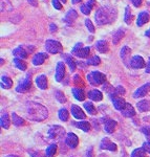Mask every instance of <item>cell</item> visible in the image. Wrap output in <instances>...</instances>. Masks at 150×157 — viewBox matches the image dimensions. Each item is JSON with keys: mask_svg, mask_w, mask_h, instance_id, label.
Instances as JSON below:
<instances>
[{"mask_svg": "<svg viewBox=\"0 0 150 157\" xmlns=\"http://www.w3.org/2000/svg\"><path fill=\"white\" fill-rule=\"evenodd\" d=\"M65 75V65L63 62H59L57 64V67H56V81L57 82H61L64 78Z\"/></svg>", "mask_w": 150, "mask_h": 157, "instance_id": "cell-12", "label": "cell"}, {"mask_svg": "<svg viewBox=\"0 0 150 157\" xmlns=\"http://www.w3.org/2000/svg\"><path fill=\"white\" fill-rule=\"evenodd\" d=\"M145 35H146L147 37H150V29H149V30H147L146 34H145Z\"/></svg>", "mask_w": 150, "mask_h": 157, "instance_id": "cell-56", "label": "cell"}, {"mask_svg": "<svg viewBox=\"0 0 150 157\" xmlns=\"http://www.w3.org/2000/svg\"><path fill=\"white\" fill-rule=\"evenodd\" d=\"M111 100H112V103H113V106L116 110L119 111H122L124 109V107L126 106V102L123 98L119 97V95H114V94H111Z\"/></svg>", "mask_w": 150, "mask_h": 157, "instance_id": "cell-8", "label": "cell"}, {"mask_svg": "<svg viewBox=\"0 0 150 157\" xmlns=\"http://www.w3.org/2000/svg\"><path fill=\"white\" fill-rule=\"evenodd\" d=\"M29 153L30 154V156H32V157H45L40 151H35V152L29 151Z\"/></svg>", "mask_w": 150, "mask_h": 157, "instance_id": "cell-45", "label": "cell"}, {"mask_svg": "<svg viewBox=\"0 0 150 157\" xmlns=\"http://www.w3.org/2000/svg\"><path fill=\"white\" fill-rule=\"evenodd\" d=\"M88 98H89L91 101L100 102V101H102V98H103V94L100 90L95 89V90H91L88 92Z\"/></svg>", "mask_w": 150, "mask_h": 157, "instance_id": "cell-17", "label": "cell"}, {"mask_svg": "<svg viewBox=\"0 0 150 157\" xmlns=\"http://www.w3.org/2000/svg\"><path fill=\"white\" fill-rule=\"evenodd\" d=\"M113 94L114 95H122V94H125V89H124L122 86H118V87L114 89V92H113Z\"/></svg>", "mask_w": 150, "mask_h": 157, "instance_id": "cell-42", "label": "cell"}, {"mask_svg": "<svg viewBox=\"0 0 150 157\" xmlns=\"http://www.w3.org/2000/svg\"><path fill=\"white\" fill-rule=\"evenodd\" d=\"M73 125H75L76 127L81 129V130H83L84 132H88V131L90 130V124L88 123V121H78V123H73Z\"/></svg>", "mask_w": 150, "mask_h": 157, "instance_id": "cell-28", "label": "cell"}, {"mask_svg": "<svg viewBox=\"0 0 150 157\" xmlns=\"http://www.w3.org/2000/svg\"><path fill=\"white\" fill-rule=\"evenodd\" d=\"M12 121L14 124V126H16V127H20V126H22L24 124L23 118L20 117L19 115H17V113L15 112L12 113Z\"/></svg>", "mask_w": 150, "mask_h": 157, "instance_id": "cell-30", "label": "cell"}, {"mask_svg": "<svg viewBox=\"0 0 150 157\" xmlns=\"http://www.w3.org/2000/svg\"><path fill=\"white\" fill-rule=\"evenodd\" d=\"M60 1L62 2V3H65V2H66V0H60Z\"/></svg>", "mask_w": 150, "mask_h": 157, "instance_id": "cell-58", "label": "cell"}, {"mask_svg": "<svg viewBox=\"0 0 150 157\" xmlns=\"http://www.w3.org/2000/svg\"><path fill=\"white\" fill-rule=\"evenodd\" d=\"M122 114L125 117H132V116L136 115V110H134L130 104H126V106L122 110Z\"/></svg>", "mask_w": 150, "mask_h": 157, "instance_id": "cell-20", "label": "cell"}, {"mask_svg": "<svg viewBox=\"0 0 150 157\" xmlns=\"http://www.w3.org/2000/svg\"><path fill=\"white\" fill-rule=\"evenodd\" d=\"M49 30H50V33L57 32V26H56L55 24H50V25H49Z\"/></svg>", "mask_w": 150, "mask_h": 157, "instance_id": "cell-52", "label": "cell"}, {"mask_svg": "<svg viewBox=\"0 0 150 157\" xmlns=\"http://www.w3.org/2000/svg\"><path fill=\"white\" fill-rule=\"evenodd\" d=\"M145 61L141 56H134L130 61V66L136 69H141V68L145 67Z\"/></svg>", "mask_w": 150, "mask_h": 157, "instance_id": "cell-11", "label": "cell"}, {"mask_svg": "<svg viewBox=\"0 0 150 157\" xmlns=\"http://www.w3.org/2000/svg\"><path fill=\"white\" fill-rule=\"evenodd\" d=\"M96 48L98 49L100 52H102V54H105V52H107L108 49H109L108 43L106 42V41H104V40H100V41L97 42Z\"/></svg>", "mask_w": 150, "mask_h": 157, "instance_id": "cell-24", "label": "cell"}, {"mask_svg": "<svg viewBox=\"0 0 150 157\" xmlns=\"http://www.w3.org/2000/svg\"><path fill=\"white\" fill-rule=\"evenodd\" d=\"M142 148H143L144 150L147 152V153L150 154V143H149V141H146V143H144Z\"/></svg>", "mask_w": 150, "mask_h": 157, "instance_id": "cell-47", "label": "cell"}, {"mask_svg": "<svg viewBox=\"0 0 150 157\" xmlns=\"http://www.w3.org/2000/svg\"><path fill=\"white\" fill-rule=\"evenodd\" d=\"M55 98H56V100H57L58 102L61 103V104L66 102V98H65L64 93H63L62 91H60V90H57L55 92Z\"/></svg>", "mask_w": 150, "mask_h": 157, "instance_id": "cell-38", "label": "cell"}, {"mask_svg": "<svg viewBox=\"0 0 150 157\" xmlns=\"http://www.w3.org/2000/svg\"><path fill=\"white\" fill-rule=\"evenodd\" d=\"M13 55L15 56L16 58H18V59H26L27 58V52L26 50L24 48H22V47H18V48L14 49V52H13Z\"/></svg>", "mask_w": 150, "mask_h": 157, "instance_id": "cell-27", "label": "cell"}, {"mask_svg": "<svg viewBox=\"0 0 150 157\" xmlns=\"http://www.w3.org/2000/svg\"><path fill=\"white\" fill-rule=\"evenodd\" d=\"M56 152H57V145L53 144V145L48 146V148L46 149V151H45V156L53 157L56 154Z\"/></svg>", "mask_w": 150, "mask_h": 157, "instance_id": "cell-35", "label": "cell"}, {"mask_svg": "<svg viewBox=\"0 0 150 157\" xmlns=\"http://www.w3.org/2000/svg\"><path fill=\"white\" fill-rule=\"evenodd\" d=\"M148 21H149V14L147 12H142L139 14L136 25H138V26H143V25L145 23H147Z\"/></svg>", "mask_w": 150, "mask_h": 157, "instance_id": "cell-21", "label": "cell"}, {"mask_svg": "<svg viewBox=\"0 0 150 157\" xmlns=\"http://www.w3.org/2000/svg\"><path fill=\"white\" fill-rule=\"evenodd\" d=\"M150 91V83H146L145 85L141 86L140 88H138L133 93V98H143Z\"/></svg>", "mask_w": 150, "mask_h": 157, "instance_id": "cell-10", "label": "cell"}, {"mask_svg": "<svg viewBox=\"0 0 150 157\" xmlns=\"http://www.w3.org/2000/svg\"><path fill=\"white\" fill-rule=\"evenodd\" d=\"M96 4V1L95 0H89L87 3H85L84 6H81V12L83 13L84 15H89L91 10H93V6Z\"/></svg>", "mask_w": 150, "mask_h": 157, "instance_id": "cell-23", "label": "cell"}, {"mask_svg": "<svg viewBox=\"0 0 150 157\" xmlns=\"http://www.w3.org/2000/svg\"><path fill=\"white\" fill-rule=\"evenodd\" d=\"M87 80L91 85L98 86V85H101V84H103V83H105L106 77H105V75H103V73L100 71H91L87 75Z\"/></svg>", "mask_w": 150, "mask_h": 157, "instance_id": "cell-3", "label": "cell"}, {"mask_svg": "<svg viewBox=\"0 0 150 157\" xmlns=\"http://www.w3.org/2000/svg\"><path fill=\"white\" fill-rule=\"evenodd\" d=\"M81 48H82V43H77V44H76L75 45V47H73V50H72V52H73V55H76V54H77V52H79V50H80Z\"/></svg>", "mask_w": 150, "mask_h": 157, "instance_id": "cell-46", "label": "cell"}, {"mask_svg": "<svg viewBox=\"0 0 150 157\" xmlns=\"http://www.w3.org/2000/svg\"><path fill=\"white\" fill-rule=\"evenodd\" d=\"M85 25H86V27L88 29V30L93 34V33H95V26H93V24L91 23V21L89 19H86L85 20Z\"/></svg>", "mask_w": 150, "mask_h": 157, "instance_id": "cell-43", "label": "cell"}, {"mask_svg": "<svg viewBox=\"0 0 150 157\" xmlns=\"http://www.w3.org/2000/svg\"><path fill=\"white\" fill-rule=\"evenodd\" d=\"M14 64H15V66H16L18 69L20 70H22V71H24V70H26V67H27V65H26V63L24 62L22 59H18V58H16V59H14Z\"/></svg>", "mask_w": 150, "mask_h": 157, "instance_id": "cell-33", "label": "cell"}, {"mask_svg": "<svg viewBox=\"0 0 150 157\" xmlns=\"http://www.w3.org/2000/svg\"><path fill=\"white\" fill-rule=\"evenodd\" d=\"M0 125L3 129H9L10 126H11V118L7 113H3L1 115V118H0Z\"/></svg>", "mask_w": 150, "mask_h": 157, "instance_id": "cell-25", "label": "cell"}, {"mask_svg": "<svg viewBox=\"0 0 150 157\" xmlns=\"http://www.w3.org/2000/svg\"><path fill=\"white\" fill-rule=\"evenodd\" d=\"M73 94L75 98L77 101H80V102H83V101L85 100V93L83 89H81V88H73Z\"/></svg>", "mask_w": 150, "mask_h": 157, "instance_id": "cell-22", "label": "cell"}, {"mask_svg": "<svg viewBox=\"0 0 150 157\" xmlns=\"http://www.w3.org/2000/svg\"><path fill=\"white\" fill-rule=\"evenodd\" d=\"M58 115H59V118L62 121H68V117H69V113H68L67 109H65V108L60 109L59 113H58Z\"/></svg>", "mask_w": 150, "mask_h": 157, "instance_id": "cell-34", "label": "cell"}, {"mask_svg": "<svg viewBox=\"0 0 150 157\" xmlns=\"http://www.w3.org/2000/svg\"><path fill=\"white\" fill-rule=\"evenodd\" d=\"M132 20V14H131V10L129 6H126L125 9V22L127 24H129Z\"/></svg>", "mask_w": 150, "mask_h": 157, "instance_id": "cell-40", "label": "cell"}, {"mask_svg": "<svg viewBox=\"0 0 150 157\" xmlns=\"http://www.w3.org/2000/svg\"><path fill=\"white\" fill-rule=\"evenodd\" d=\"M116 126H118V123L113 120H108L106 121L105 125H104V130L107 133H112L114 130H116Z\"/></svg>", "mask_w": 150, "mask_h": 157, "instance_id": "cell-19", "label": "cell"}, {"mask_svg": "<svg viewBox=\"0 0 150 157\" xmlns=\"http://www.w3.org/2000/svg\"><path fill=\"white\" fill-rule=\"evenodd\" d=\"M27 1H29L33 6H38V1H37V0H27Z\"/></svg>", "mask_w": 150, "mask_h": 157, "instance_id": "cell-53", "label": "cell"}, {"mask_svg": "<svg viewBox=\"0 0 150 157\" xmlns=\"http://www.w3.org/2000/svg\"><path fill=\"white\" fill-rule=\"evenodd\" d=\"M130 52H131V50L130 48H129L128 46H124L123 48L121 49V58H122V60H123V62L125 63L126 65H128V64H130V63L128 62L129 61V58H130Z\"/></svg>", "mask_w": 150, "mask_h": 157, "instance_id": "cell-15", "label": "cell"}, {"mask_svg": "<svg viewBox=\"0 0 150 157\" xmlns=\"http://www.w3.org/2000/svg\"><path fill=\"white\" fill-rule=\"evenodd\" d=\"M84 109L87 111L88 114H90V115H95L97 113V109H96V107L93 106V104L91 102L84 103Z\"/></svg>", "mask_w": 150, "mask_h": 157, "instance_id": "cell-32", "label": "cell"}, {"mask_svg": "<svg viewBox=\"0 0 150 157\" xmlns=\"http://www.w3.org/2000/svg\"><path fill=\"white\" fill-rule=\"evenodd\" d=\"M73 81H75V84H82V85H83L82 78L79 77L78 75H76L75 77H73Z\"/></svg>", "mask_w": 150, "mask_h": 157, "instance_id": "cell-48", "label": "cell"}, {"mask_svg": "<svg viewBox=\"0 0 150 157\" xmlns=\"http://www.w3.org/2000/svg\"><path fill=\"white\" fill-rule=\"evenodd\" d=\"M72 1H73V4H76V3H79V2H81V0H72Z\"/></svg>", "mask_w": 150, "mask_h": 157, "instance_id": "cell-55", "label": "cell"}, {"mask_svg": "<svg viewBox=\"0 0 150 157\" xmlns=\"http://www.w3.org/2000/svg\"><path fill=\"white\" fill-rule=\"evenodd\" d=\"M47 59V55L44 52H39V54L35 55L33 58V64L34 65H41L44 63V61Z\"/></svg>", "mask_w": 150, "mask_h": 157, "instance_id": "cell-14", "label": "cell"}, {"mask_svg": "<svg viewBox=\"0 0 150 157\" xmlns=\"http://www.w3.org/2000/svg\"><path fill=\"white\" fill-rule=\"evenodd\" d=\"M100 148L102 150H107V151H111V152H116L118 147L114 143L110 140L108 137H104L102 140H101V144H100Z\"/></svg>", "mask_w": 150, "mask_h": 157, "instance_id": "cell-7", "label": "cell"}, {"mask_svg": "<svg viewBox=\"0 0 150 157\" xmlns=\"http://www.w3.org/2000/svg\"><path fill=\"white\" fill-rule=\"evenodd\" d=\"M93 147H89L87 149V152H86V157H93Z\"/></svg>", "mask_w": 150, "mask_h": 157, "instance_id": "cell-50", "label": "cell"}, {"mask_svg": "<svg viewBox=\"0 0 150 157\" xmlns=\"http://www.w3.org/2000/svg\"><path fill=\"white\" fill-rule=\"evenodd\" d=\"M25 116L34 121H42L48 116L47 109L36 102H29L25 105Z\"/></svg>", "mask_w": 150, "mask_h": 157, "instance_id": "cell-1", "label": "cell"}, {"mask_svg": "<svg viewBox=\"0 0 150 157\" xmlns=\"http://www.w3.org/2000/svg\"><path fill=\"white\" fill-rule=\"evenodd\" d=\"M131 2L133 3V6H140L142 4V2H143V0H131Z\"/></svg>", "mask_w": 150, "mask_h": 157, "instance_id": "cell-51", "label": "cell"}, {"mask_svg": "<svg viewBox=\"0 0 150 157\" xmlns=\"http://www.w3.org/2000/svg\"><path fill=\"white\" fill-rule=\"evenodd\" d=\"M13 86V81L9 77H2L1 78V88L3 89H10Z\"/></svg>", "mask_w": 150, "mask_h": 157, "instance_id": "cell-31", "label": "cell"}, {"mask_svg": "<svg viewBox=\"0 0 150 157\" xmlns=\"http://www.w3.org/2000/svg\"><path fill=\"white\" fill-rule=\"evenodd\" d=\"M142 132H143L147 137H150V127H145L142 129Z\"/></svg>", "mask_w": 150, "mask_h": 157, "instance_id": "cell-49", "label": "cell"}, {"mask_svg": "<svg viewBox=\"0 0 150 157\" xmlns=\"http://www.w3.org/2000/svg\"><path fill=\"white\" fill-rule=\"evenodd\" d=\"M78 18V14L75 10H69L66 14V16L64 17V22H66L67 24H72L76 19Z\"/></svg>", "mask_w": 150, "mask_h": 157, "instance_id": "cell-16", "label": "cell"}, {"mask_svg": "<svg viewBox=\"0 0 150 157\" xmlns=\"http://www.w3.org/2000/svg\"><path fill=\"white\" fill-rule=\"evenodd\" d=\"M4 157H19V156H17V155H6V156H4Z\"/></svg>", "mask_w": 150, "mask_h": 157, "instance_id": "cell-57", "label": "cell"}, {"mask_svg": "<svg viewBox=\"0 0 150 157\" xmlns=\"http://www.w3.org/2000/svg\"><path fill=\"white\" fill-rule=\"evenodd\" d=\"M100 63H101V59L98 57V56H95V57H93L91 59L87 60V64L88 65H93V66H97V65H100Z\"/></svg>", "mask_w": 150, "mask_h": 157, "instance_id": "cell-41", "label": "cell"}, {"mask_svg": "<svg viewBox=\"0 0 150 157\" xmlns=\"http://www.w3.org/2000/svg\"><path fill=\"white\" fill-rule=\"evenodd\" d=\"M70 111H72V114H73V117L76 118V120H85V117H86L85 113L83 112V110L79 107V106L72 105Z\"/></svg>", "mask_w": 150, "mask_h": 157, "instance_id": "cell-13", "label": "cell"}, {"mask_svg": "<svg viewBox=\"0 0 150 157\" xmlns=\"http://www.w3.org/2000/svg\"><path fill=\"white\" fill-rule=\"evenodd\" d=\"M136 108L139 109L140 112H146L149 110L150 108V104L147 100H142L136 104Z\"/></svg>", "mask_w": 150, "mask_h": 157, "instance_id": "cell-26", "label": "cell"}, {"mask_svg": "<svg viewBox=\"0 0 150 157\" xmlns=\"http://www.w3.org/2000/svg\"><path fill=\"white\" fill-rule=\"evenodd\" d=\"M45 48L49 54H59V52H62L63 47L61 45L60 42L55 41V40H47L45 42Z\"/></svg>", "mask_w": 150, "mask_h": 157, "instance_id": "cell-5", "label": "cell"}, {"mask_svg": "<svg viewBox=\"0 0 150 157\" xmlns=\"http://www.w3.org/2000/svg\"><path fill=\"white\" fill-rule=\"evenodd\" d=\"M89 52H90L89 47H82V48L76 54V56L79 58H87L88 56H89Z\"/></svg>", "mask_w": 150, "mask_h": 157, "instance_id": "cell-36", "label": "cell"}, {"mask_svg": "<svg viewBox=\"0 0 150 157\" xmlns=\"http://www.w3.org/2000/svg\"><path fill=\"white\" fill-rule=\"evenodd\" d=\"M145 155H146V151H145L143 148L136 149V150L131 153V157H145Z\"/></svg>", "mask_w": 150, "mask_h": 157, "instance_id": "cell-39", "label": "cell"}, {"mask_svg": "<svg viewBox=\"0 0 150 157\" xmlns=\"http://www.w3.org/2000/svg\"><path fill=\"white\" fill-rule=\"evenodd\" d=\"M145 70H146L147 73H150V59H149V62L147 63V66H146V69Z\"/></svg>", "mask_w": 150, "mask_h": 157, "instance_id": "cell-54", "label": "cell"}, {"mask_svg": "<svg viewBox=\"0 0 150 157\" xmlns=\"http://www.w3.org/2000/svg\"><path fill=\"white\" fill-rule=\"evenodd\" d=\"M65 143H66V145L69 147V148L75 149V148H77V146L79 144V138H78V136L76 135L75 133L70 132V133H68L67 135H66Z\"/></svg>", "mask_w": 150, "mask_h": 157, "instance_id": "cell-9", "label": "cell"}, {"mask_svg": "<svg viewBox=\"0 0 150 157\" xmlns=\"http://www.w3.org/2000/svg\"><path fill=\"white\" fill-rule=\"evenodd\" d=\"M52 3H53V6H54L56 10L62 9V4H61L62 2H60V0H53Z\"/></svg>", "mask_w": 150, "mask_h": 157, "instance_id": "cell-44", "label": "cell"}, {"mask_svg": "<svg viewBox=\"0 0 150 157\" xmlns=\"http://www.w3.org/2000/svg\"><path fill=\"white\" fill-rule=\"evenodd\" d=\"M123 37H124V32H123V29H119L118 32H116V34L113 35V39H112L113 44H118V43L120 42V40H121Z\"/></svg>", "mask_w": 150, "mask_h": 157, "instance_id": "cell-37", "label": "cell"}, {"mask_svg": "<svg viewBox=\"0 0 150 157\" xmlns=\"http://www.w3.org/2000/svg\"><path fill=\"white\" fill-rule=\"evenodd\" d=\"M64 134H65L64 128L61 127L59 125L52 126V127L48 129V136H49V138L55 139V140H60L64 136Z\"/></svg>", "mask_w": 150, "mask_h": 157, "instance_id": "cell-4", "label": "cell"}, {"mask_svg": "<svg viewBox=\"0 0 150 157\" xmlns=\"http://www.w3.org/2000/svg\"><path fill=\"white\" fill-rule=\"evenodd\" d=\"M36 85L40 89L45 90L47 88V78L44 75H41L39 77H37L36 78Z\"/></svg>", "mask_w": 150, "mask_h": 157, "instance_id": "cell-18", "label": "cell"}, {"mask_svg": "<svg viewBox=\"0 0 150 157\" xmlns=\"http://www.w3.org/2000/svg\"><path fill=\"white\" fill-rule=\"evenodd\" d=\"M113 20V11L107 9V7H102L96 12V21L98 25H104L110 23Z\"/></svg>", "mask_w": 150, "mask_h": 157, "instance_id": "cell-2", "label": "cell"}, {"mask_svg": "<svg viewBox=\"0 0 150 157\" xmlns=\"http://www.w3.org/2000/svg\"><path fill=\"white\" fill-rule=\"evenodd\" d=\"M30 86H32V81H30V75H27L26 78H23L21 82L19 83V85L16 87V91L19 93H24L26 91L30 90Z\"/></svg>", "mask_w": 150, "mask_h": 157, "instance_id": "cell-6", "label": "cell"}, {"mask_svg": "<svg viewBox=\"0 0 150 157\" xmlns=\"http://www.w3.org/2000/svg\"><path fill=\"white\" fill-rule=\"evenodd\" d=\"M63 58H64L65 62L67 63L68 67H69V69L72 70V71H75L76 70V62L75 60L73 59L72 56L69 55H63Z\"/></svg>", "mask_w": 150, "mask_h": 157, "instance_id": "cell-29", "label": "cell"}]
</instances>
